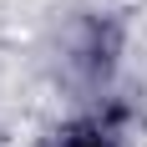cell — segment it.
<instances>
[{"mask_svg":"<svg viewBox=\"0 0 147 147\" xmlns=\"http://www.w3.org/2000/svg\"><path fill=\"white\" fill-rule=\"evenodd\" d=\"M66 147H102V137H71Z\"/></svg>","mask_w":147,"mask_h":147,"instance_id":"1","label":"cell"}]
</instances>
